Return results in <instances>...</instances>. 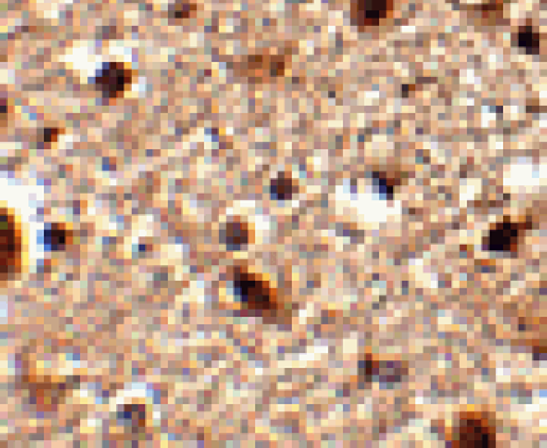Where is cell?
<instances>
[{"label": "cell", "instance_id": "cell-1", "mask_svg": "<svg viewBox=\"0 0 547 448\" xmlns=\"http://www.w3.org/2000/svg\"><path fill=\"white\" fill-rule=\"evenodd\" d=\"M235 296L245 310L263 311L272 306L268 282L253 273L240 272L239 269H236L235 273Z\"/></svg>", "mask_w": 547, "mask_h": 448}, {"label": "cell", "instance_id": "cell-2", "mask_svg": "<svg viewBox=\"0 0 547 448\" xmlns=\"http://www.w3.org/2000/svg\"><path fill=\"white\" fill-rule=\"evenodd\" d=\"M494 441V427L483 415H461L458 422V444L461 447H492Z\"/></svg>", "mask_w": 547, "mask_h": 448}, {"label": "cell", "instance_id": "cell-3", "mask_svg": "<svg viewBox=\"0 0 547 448\" xmlns=\"http://www.w3.org/2000/svg\"><path fill=\"white\" fill-rule=\"evenodd\" d=\"M96 88L102 91L106 98H117L124 91H127L132 83V71L124 68L123 64H105L100 71H97L94 79Z\"/></svg>", "mask_w": 547, "mask_h": 448}, {"label": "cell", "instance_id": "cell-4", "mask_svg": "<svg viewBox=\"0 0 547 448\" xmlns=\"http://www.w3.org/2000/svg\"><path fill=\"white\" fill-rule=\"evenodd\" d=\"M520 232V223H514L508 219L503 221L492 227L490 234L485 239L484 248L490 249V251H512L514 246L519 243Z\"/></svg>", "mask_w": 547, "mask_h": 448}, {"label": "cell", "instance_id": "cell-5", "mask_svg": "<svg viewBox=\"0 0 547 448\" xmlns=\"http://www.w3.org/2000/svg\"><path fill=\"white\" fill-rule=\"evenodd\" d=\"M392 11V0H354V19L361 24H378Z\"/></svg>", "mask_w": 547, "mask_h": 448}, {"label": "cell", "instance_id": "cell-6", "mask_svg": "<svg viewBox=\"0 0 547 448\" xmlns=\"http://www.w3.org/2000/svg\"><path fill=\"white\" fill-rule=\"evenodd\" d=\"M14 219L2 210V275H8L15 265Z\"/></svg>", "mask_w": 547, "mask_h": 448}, {"label": "cell", "instance_id": "cell-7", "mask_svg": "<svg viewBox=\"0 0 547 448\" xmlns=\"http://www.w3.org/2000/svg\"><path fill=\"white\" fill-rule=\"evenodd\" d=\"M69 230L62 223H46L43 239L47 251H62L69 243Z\"/></svg>", "mask_w": 547, "mask_h": 448}, {"label": "cell", "instance_id": "cell-8", "mask_svg": "<svg viewBox=\"0 0 547 448\" xmlns=\"http://www.w3.org/2000/svg\"><path fill=\"white\" fill-rule=\"evenodd\" d=\"M226 243L228 251H236L248 243V225L245 222L233 221L227 223Z\"/></svg>", "mask_w": 547, "mask_h": 448}, {"label": "cell", "instance_id": "cell-9", "mask_svg": "<svg viewBox=\"0 0 547 448\" xmlns=\"http://www.w3.org/2000/svg\"><path fill=\"white\" fill-rule=\"evenodd\" d=\"M405 373H407V365L402 362H379L374 364V371L370 375H374L375 379L388 384V377H392L393 382H400Z\"/></svg>", "mask_w": 547, "mask_h": 448}, {"label": "cell", "instance_id": "cell-10", "mask_svg": "<svg viewBox=\"0 0 547 448\" xmlns=\"http://www.w3.org/2000/svg\"><path fill=\"white\" fill-rule=\"evenodd\" d=\"M512 46L525 48L526 53L537 55L540 52V35L532 32L529 26L521 28L516 35H512Z\"/></svg>", "mask_w": 547, "mask_h": 448}, {"label": "cell", "instance_id": "cell-11", "mask_svg": "<svg viewBox=\"0 0 547 448\" xmlns=\"http://www.w3.org/2000/svg\"><path fill=\"white\" fill-rule=\"evenodd\" d=\"M271 196L272 199H291L292 198V180L280 174L277 180L271 183Z\"/></svg>", "mask_w": 547, "mask_h": 448}, {"label": "cell", "instance_id": "cell-12", "mask_svg": "<svg viewBox=\"0 0 547 448\" xmlns=\"http://www.w3.org/2000/svg\"><path fill=\"white\" fill-rule=\"evenodd\" d=\"M118 418L123 421H130L132 424H143L145 420V411L144 406H126V408L118 411Z\"/></svg>", "mask_w": 547, "mask_h": 448}, {"label": "cell", "instance_id": "cell-13", "mask_svg": "<svg viewBox=\"0 0 547 448\" xmlns=\"http://www.w3.org/2000/svg\"><path fill=\"white\" fill-rule=\"evenodd\" d=\"M195 10V6H183V5H180V2L176 5V6H171V11L174 12L172 15L174 17H188L189 15V11H194Z\"/></svg>", "mask_w": 547, "mask_h": 448}, {"label": "cell", "instance_id": "cell-14", "mask_svg": "<svg viewBox=\"0 0 547 448\" xmlns=\"http://www.w3.org/2000/svg\"><path fill=\"white\" fill-rule=\"evenodd\" d=\"M285 71L283 61H272L271 62V74L272 76H281Z\"/></svg>", "mask_w": 547, "mask_h": 448}, {"label": "cell", "instance_id": "cell-15", "mask_svg": "<svg viewBox=\"0 0 547 448\" xmlns=\"http://www.w3.org/2000/svg\"><path fill=\"white\" fill-rule=\"evenodd\" d=\"M57 135H60V130L57 129H46L44 130V140L46 142H55Z\"/></svg>", "mask_w": 547, "mask_h": 448}]
</instances>
